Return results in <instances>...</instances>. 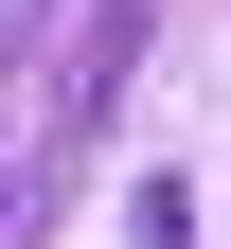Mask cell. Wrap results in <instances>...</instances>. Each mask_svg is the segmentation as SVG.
I'll use <instances>...</instances> for the list:
<instances>
[{"label": "cell", "mask_w": 231, "mask_h": 249, "mask_svg": "<svg viewBox=\"0 0 231 249\" xmlns=\"http://www.w3.org/2000/svg\"><path fill=\"white\" fill-rule=\"evenodd\" d=\"M124 249H195V196H178V178H142V196H124Z\"/></svg>", "instance_id": "obj_1"}, {"label": "cell", "mask_w": 231, "mask_h": 249, "mask_svg": "<svg viewBox=\"0 0 231 249\" xmlns=\"http://www.w3.org/2000/svg\"><path fill=\"white\" fill-rule=\"evenodd\" d=\"M36 18H53V0H0V71H18V53H36Z\"/></svg>", "instance_id": "obj_2"}]
</instances>
